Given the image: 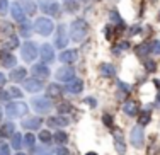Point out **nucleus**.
Here are the masks:
<instances>
[{"mask_svg":"<svg viewBox=\"0 0 160 155\" xmlns=\"http://www.w3.org/2000/svg\"><path fill=\"white\" fill-rule=\"evenodd\" d=\"M2 116H3V112H2V109H0V119H2Z\"/></svg>","mask_w":160,"mask_h":155,"instance_id":"55","label":"nucleus"},{"mask_svg":"<svg viewBox=\"0 0 160 155\" xmlns=\"http://www.w3.org/2000/svg\"><path fill=\"white\" fill-rule=\"evenodd\" d=\"M68 140V135L65 133V131H56L55 135H53V142H56L58 145H65Z\"/></svg>","mask_w":160,"mask_h":155,"instance_id":"33","label":"nucleus"},{"mask_svg":"<svg viewBox=\"0 0 160 155\" xmlns=\"http://www.w3.org/2000/svg\"><path fill=\"white\" fill-rule=\"evenodd\" d=\"M152 53L153 55H160V41L155 39L153 43H152Z\"/></svg>","mask_w":160,"mask_h":155,"instance_id":"45","label":"nucleus"},{"mask_svg":"<svg viewBox=\"0 0 160 155\" xmlns=\"http://www.w3.org/2000/svg\"><path fill=\"white\" fill-rule=\"evenodd\" d=\"M128 48H129V43H128V41H121V43L118 44V48H114V55H118L119 51L128 50Z\"/></svg>","mask_w":160,"mask_h":155,"instance_id":"38","label":"nucleus"},{"mask_svg":"<svg viewBox=\"0 0 160 155\" xmlns=\"http://www.w3.org/2000/svg\"><path fill=\"white\" fill-rule=\"evenodd\" d=\"M56 78L60 82H70L75 78V70L72 67H62V68L56 70Z\"/></svg>","mask_w":160,"mask_h":155,"instance_id":"12","label":"nucleus"},{"mask_svg":"<svg viewBox=\"0 0 160 155\" xmlns=\"http://www.w3.org/2000/svg\"><path fill=\"white\" fill-rule=\"evenodd\" d=\"M16 155H26V153H22V152H17Z\"/></svg>","mask_w":160,"mask_h":155,"instance_id":"56","label":"nucleus"},{"mask_svg":"<svg viewBox=\"0 0 160 155\" xmlns=\"http://www.w3.org/2000/svg\"><path fill=\"white\" fill-rule=\"evenodd\" d=\"M26 75H28V70L26 68H22V67H17V68H14V70H10V80L12 82H22L26 78Z\"/></svg>","mask_w":160,"mask_h":155,"instance_id":"20","label":"nucleus"},{"mask_svg":"<svg viewBox=\"0 0 160 155\" xmlns=\"http://www.w3.org/2000/svg\"><path fill=\"white\" fill-rule=\"evenodd\" d=\"M109 19H111V22H116V24H121V22H123V19H121V16L116 10H111V12H109Z\"/></svg>","mask_w":160,"mask_h":155,"instance_id":"36","label":"nucleus"},{"mask_svg":"<svg viewBox=\"0 0 160 155\" xmlns=\"http://www.w3.org/2000/svg\"><path fill=\"white\" fill-rule=\"evenodd\" d=\"M0 63H2L5 68H12V67L17 65V58L10 51H2L0 53Z\"/></svg>","mask_w":160,"mask_h":155,"instance_id":"14","label":"nucleus"},{"mask_svg":"<svg viewBox=\"0 0 160 155\" xmlns=\"http://www.w3.org/2000/svg\"><path fill=\"white\" fill-rule=\"evenodd\" d=\"M85 155H97L96 152H89V153H85Z\"/></svg>","mask_w":160,"mask_h":155,"instance_id":"54","label":"nucleus"},{"mask_svg":"<svg viewBox=\"0 0 160 155\" xmlns=\"http://www.w3.org/2000/svg\"><path fill=\"white\" fill-rule=\"evenodd\" d=\"M58 111H60V114H67V112L73 111V106H72L70 102H62L58 106Z\"/></svg>","mask_w":160,"mask_h":155,"instance_id":"35","label":"nucleus"},{"mask_svg":"<svg viewBox=\"0 0 160 155\" xmlns=\"http://www.w3.org/2000/svg\"><path fill=\"white\" fill-rule=\"evenodd\" d=\"M7 10H9V0H0V14H7Z\"/></svg>","mask_w":160,"mask_h":155,"instance_id":"42","label":"nucleus"},{"mask_svg":"<svg viewBox=\"0 0 160 155\" xmlns=\"http://www.w3.org/2000/svg\"><path fill=\"white\" fill-rule=\"evenodd\" d=\"M34 143H36V137L32 133H26V137L22 138V145L26 148H34Z\"/></svg>","mask_w":160,"mask_h":155,"instance_id":"31","label":"nucleus"},{"mask_svg":"<svg viewBox=\"0 0 160 155\" xmlns=\"http://www.w3.org/2000/svg\"><path fill=\"white\" fill-rule=\"evenodd\" d=\"M7 46H9L10 50H14V48H17V46H19V39H17V36H12V34H10L9 41H7Z\"/></svg>","mask_w":160,"mask_h":155,"instance_id":"37","label":"nucleus"},{"mask_svg":"<svg viewBox=\"0 0 160 155\" xmlns=\"http://www.w3.org/2000/svg\"><path fill=\"white\" fill-rule=\"evenodd\" d=\"M22 87H24L28 92H32V94L41 92V90L44 89L43 82H41L39 78H36V77H32V78H24V80H22Z\"/></svg>","mask_w":160,"mask_h":155,"instance_id":"9","label":"nucleus"},{"mask_svg":"<svg viewBox=\"0 0 160 155\" xmlns=\"http://www.w3.org/2000/svg\"><path fill=\"white\" fill-rule=\"evenodd\" d=\"M16 133V124L12 123V121H7V123L2 124V128H0V135L2 137H12V135Z\"/></svg>","mask_w":160,"mask_h":155,"instance_id":"24","label":"nucleus"},{"mask_svg":"<svg viewBox=\"0 0 160 155\" xmlns=\"http://www.w3.org/2000/svg\"><path fill=\"white\" fill-rule=\"evenodd\" d=\"M114 147H116V152L119 155L126 153V145H124L123 133H121V131H114Z\"/></svg>","mask_w":160,"mask_h":155,"instance_id":"19","label":"nucleus"},{"mask_svg":"<svg viewBox=\"0 0 160 155\" xmlns=\"http://www.w3.org/2000/svg\"><path fill=\"white\" fill-rule=\"evenodd\" d=\"M102 123H104L106 126L112 128L114 126V124H112V116L111 114H104V116H102Z\"/></svg>","mask_w":160,"mask_h":155,"instance_id":"43","label":"nucleus"},{"mask_svg":"<svg viewBox=\"0 0 160 155\" xmlns=\"http://www.w3.org/2000/svg\"><path fill=\"white\" fill-rule=\"evenodd\" d=\"M135 53L140 56V58H145V56H148V53H152V43H142L138 44V46L135 48Z\"/></svg>","mask_w":160,"mask_h":155,"instance_id":"25","label":"nucleus"},{"mask_svg":"<svg viewBox=\"0 0 160 155\" xmlns=\"http://www.w3.org/2000/svg\"><path fill=\"white\" fill-rule=\"evenodd\" d=\"M10 14H12V19L17 22H22L26 17V12L24 9H22V3L19 2H12V5H10Z\"/></svg>","mask_w":160,"mask_h":155,"instance_id":"15","label":"nucleus"},{"mask_svg":"<svg viewBox=\"0 0 160 155\" xmlns=\"http://www.w3.org/2000/svg\"><path fill=\"white\" fill-rule=\"evenodd\" d=\"M32 155H51V152H49V148L46 145H41V147L32 148Z\"/></svg>","mask_w":160,"mask_h":155,"instance_id":"34","label":"nucleus"},{"mask_svg":"<svg viewBox=\"0 0 160 155\" xmlns=\"http://www.w3.org/2000/svg\"><path fill=\"white\" fill-rule=\"evenodd\" d=\"M60 62L62 63H73V62H77V58H78V51L77 50H63L62 53H60Z\"/></svg>","mask_w":160,"mask_h":155,"instance_id":"17","label":"nucleus"},{"mask_svg":"<svg viewBox=\"0 0 160 155\" xmlns=\"http://www.w3.org/2000/svg\"><path fill=\"white\" fill-rule=\"evenodd\" d=\"M9 94H10V97H16V99H21V97H22V92L17 89V87H10Z\"/></svg>","mask_w":160,"mask_h":155,"instance_id":"40","label":"nucleus"},{"mask_svg":"<svg viewBox=\"0 0 160 155\" xmlns=\"http://www.w3.org/2000/svg\"><path fill=\"white\" fill-rule=\"evenodd\" d=\"M152 119V111L150 109H143L142 112L138 114V124L140 126H145V124H148Z\"/></svg>","mask_w":160,"mask_h":155,"instance_id":"27","label":"nucleus"},{"mask_svg":"<svg viewBox=\"0 0 160 155\" xmlns=\"http://www.w3.org/2000/svg\"><path fill=\"white\" fill-rule=\"evenodd\" d=\"M82 2H85V3H90V2H94V0H82Z\"/></svg>","mask_w":160,"mask_h":155,"instance_id":"53","label":"nucleus"},{"mask_svg":"<svg viewBox=\"0 0 160 155\" xmlns=\"http://www.w3.org/2000/svg\"><path fill=\"white\" fill-rule=\"evenodd\" d=\"M140 32V26H133V28H129V34H138Z\"/></svg>","mask_w":160,"mask_h":155,"instance_id":"50","label":"nucleus"},{"mask_svg":"<svg viewBox=\"0 0 160 155\" xmlns=\"http://www.w3.org/2000/svg\"><path fill=\"white\" fill-rule=\"evenodd\" d=\"M112 26H106V29H104V36L106 38H108V39H111V38H112Z\"/></svg>","mask_w":160,"mask_h":155,"instance_id":"48","label":"nucleus"},{"mask_svg":"<svg viewBox=\"0 0 160 155\" xmlns=\"http://www.w3.org/2000/svg\"><path fill=\"white\" fill-rule=\"evenodd\" d=\"M118 89H119L121 90V92H123L124 94V96H126V94H129V90H131V87H129V85H126V82H118Z\"/></svg>","mask_w":160,"mask_h":155,"instance_id":"39","label":"nucleus"},{"mask_svg":"<svg viewBox=\"0 0 160 155\" xmlns=\"http://www.w3.org/2000/svg\"><path fill=\"white\" fill-rule=\"evenodd\" d=\"M68 44V34H67V26L60 24L56 28V34H55V46L60 50H65Z\"/></svg>","mask_w":160,"mask_h":155,"instance_id":"8","label":"nucleus"},{"mask_svg":"<svg viewBox=\"0 0 160 155\" xmlns=\"http://www.w3.org/2000/svg\"><path fill=\"white\" fill-rule=\"evenodd\" d=\"M63 7L67 12H75L80 7V0H63Z\"/></svg>","mask_w":160,"mask_h":155,"instance_id":"28","label":"nucleus"},{"mask_svg":"<svg viewBox=\"0 0 160 155\" xmlns=\"http://www.w3.org/2000/svg\"><path fill=\"white\" fill-rule=\"evenodd\" d=\"M123 112L126 116H136L138 114V104H136L135 101H126V102L123 104Z\"/></svg>","mask_w":160,"mask_h":155,"instance_id":"21","label":"nucleus"},{"mask_svg":"<svg viewBox=\"0 0 160 155\" xmlns=\"http://www.w3.org/2000/svg\"><path fill=\"white\" fill-rule=\"evenodd\" d=\"M101 75L102 77H108L111 78L116 75V68H114V65H111V63H102L101 65Z\"/></svg>","mask_w":160,"mask_h":155,"instance_id":"26","label":"nucleus"},{"mask_svg":"<svg viewBox=\"0 0 160 155\" xmlns=\"http://www.w3.org/2000/svg\"><path fill=\"white\" fill-rule=\"evenodd\" d=\"M129 142L135 148H142L145 145V133H143V126H133L129 131Z\"/></svg>","mask_w":160,"mask_h":155,"instance_id":"6","label":"nucleus"},{"mask_svg":"<svg viewBox=\"0 0 160 155\" xmlns=\"http://www.w3.org/2000/svg\"><path fill=\"white\" fill-rule=\"evenodd\" d=\"M5 82H7V78H5V75L2 73V72H0V89H2L3 85H5Z\"/></svg>","mask_w":160,"mask_h":155,"instance_id":"51","label":"nucleus"},{"mask_svg":"<svg viewBox=\"0 0 160 155\" xmlns=\"http://www.w3.org/2000/svg\"><path fill=\"white\" fill-rule=\"evenodd\" d=\"M22 135L21 133H14L12 137H10V145H12L14 150H21L22 148Z\"/></svg>","mask_w":160,"mask_h":155,"instance_id":"29","label":"nucleus"},{"mask_svg":"<svg viewBox=\"0 0 160 155\" xmlns=\"http://www.w3.org/2000/svg\"><path fill=\"white\" fill-rule=\"evenodd\" d=\"M38 138H39V142L43 143V145H49V143L53 142V135L49 133L48 130H43V131H39V137H38Z\"/></svg>","mask_w":160,"mask_h":155,"instance_id":"30","label":"nucleus"},{"mask_svg":"<svg viewBox=\"0 0 160 155\" xmlns=\"http://www.w3.org/2000/svg\"><path fill=\"white\" fill-rule=\"evenodd\" d=\"M29 111V106L22 101H12V102H7L5 108V114L10 119H17V118H24Z\"/></svg>","mask_w":160,"mask_h":155,"instance_id":"1","label":"nucleus"},{"mask_svg":"<svg viewBox=\"0 0 160 155\" xmlns=\"http://www.w3.org/2000/svg\"><path fill=\"white\" fill-rule=\"evenodd\" d=\"M0 155H10V147L3 142H0Z\"/></svg>","mask_w":160,"mask_h":155,"instance_id":"41","label":"nucleus"},{"mask_svg":"<svg viewBox=\"0 0 160 155\" xmlns=\"http://www.w3.org/2000/svg\"><path fill=\"white\" fill-rule=\"evenodd\" d=\"M22 9H24L26 16H32V14L36 12V3L31 2V0H26V2L22 3Z\"/></svg>","mask_w":160,"mask_h":155,"instance_id":"32","label":"nucleus"},{"mask_svg":"<svg viewBox=\"0 0 160 155\" xmlns=\"http://www.w3.org/2000/svg\"><path fill=\"white\" fill-rule=\"evenodd\" d=\"M32 29H34V26L29 21H22L21 26H19V34H21L22 38H31Z\"/></svg>","mask_w":160,"mask_h":155,"instance_id":"22","label":"nucleus"},{"mask_svg":"<svg viewBox=\"0 0 160 155\" xmlns=\"http://www.w3.org/2000/svg\"><path fill=\"white\" fill-rule=\"evenodd\" d=\"M145 68H147L148 72H155V68H157V65H155L153 60H147L145 62Z\"/></svg>","mask_w":160,"mask_h":155,"instance_id":"46","label":"nucleus"},{"mask_svg":"<svg viewBox=\"0 0 160 155\" xmlns=\"http://www.w3.org/2000/svg\"><path fill=\"white\" fill-rule=\"evenodd\" d=\"M53 29H55L53 21L48 17H38L36 21H34V31L41 36H49L53 32Z\"/></svg>","mask_w":160,"mask_h":155,"instance_id":"4","label":"nucleus"},{"mask_svg":"<svg viewBox=\"0 0 160 155\" xmlns=\"http://www.w3.org/2000/svg\"><path fill=\"white\" fill-rule=\"evenodd\" d=\"M65 90H67V92H70V94H80L83 90V82L80 80V78H73V80L67 82Z\"/></svg>","mask_w":160,"mask_h":155,"instance_id":"18","label":"nucleus"},{"mask_svg":"<svg viewBox=\"0 0 160 155\" xmlns=\"http://www.w3.org/2000/svg\"><path fill=\"white\" fill-rule=\"evenodd\" d=\"M39 9L48 16L56 17L60 14V3L56 0H39Z\"/></svg>","mask_w":160,"mask_h":155,"instance_id":"7","label":"nucleus"},{"mask_svg":"<svg viewBox=\"0 0 160 155\" xmlns=\"http://www.w3.org/2000/svg\"><path fill=\"white\" fill-rule=\"evenodd\" d=\"M87 32H89V26L83 19H75L70 26V38L75 41V43H80V41L85 39Z\"/></svg>","mask_w":160,"mask_h":155,"instance_id":"2","label":"nucleus"},{"mask_svg":"<svg viewBox=\"0 0 160 155\" xmlns=\"http://www.w3.org/2000/svg\"><path fill=\"white\" fill-rule=\"evenodd\" d=\"M22 128L24 130H39V126L43 124V119H41V116H26L24 119H22Z\"/></svg>","mask_w":160,"mask_h":155,"instance_id":"11","label":"nucleus"},{"mask_svg":"<svg viewBox=\"0 0 160 155\" xmlns=\"http://www.w3.org/2000/svg\"><path fill=\"white\" fill-rule=\"evenodd\" d=\"M70 123V119L67 118L65 114H58V116H51L48 119V126L49 128H63Z\"/></svg>","mask_w":160,"mask_h":155,"instance_id":"16","label":"nucleus"},{"mask_svg":"<svg viewBox=\"0 0 160 155\" xmlns=\"http://www.w3.org/2000/svg\"><path fill=\"white\" fill-rule=\"evenodd\" d=\"M31 106L32 109L38 112V114H48V112H51L53 109V102L51 99H49L48 96H38V97H32L31 101Z\"/></svg>","mask_w":160,"mask_h":155,"instance_id":"3","label":"nucleus"},{"mask_svg":"<svg viewBox=\"0 0 160 155\" xmlns=\"http://www.w3.org/2000/svg\"><path fill=\"white\" fill-rule=\"evenodd\" d=\"M39 58L43 63H51L53 60H55V50H53V46L49 43H44L41 44L39 48Z\"/></svg>","mask_w":160,"mask_h":155,"instance_id":"10","label":"nucleus"},{"mask_svg":"<svg viewBox=\"0 0 160 155\" xmlns=\"http://www.w3.org/2000/svg\"><path fill=\"white\" fill-rule=\"evenodd\" d=\"M65 92V89H62V87H60L58 84H51L46 89V96L49 97V99H56V97H62V94Z\"/></svg>","mask_w":160,"mask_h":155,"instance_id":"23","label":"nucleus"},{"mask_svg":"<svg viewBox=\"0 0 160 155\" xmlns=\"http://www.w3.org/2000/svg\"><path fill=\"white\" fill-rule=\"evenodd\" d=\"M9 99H10L9 90H0V102H9Z\"/></svg>","mask_w":160,"mask_h":155,"instance_id":"44","label":"nucleus"},{"mask_svg":"<svg viewBox=\"0 0 160 155\" xmlns=\"http://www.w3.org/2000/svg\"><path fill=\"white\" fill-rule=\"evenodd\" d=\"M155 108L160 109V92L157 94V99H155Z\"/></svg>","mask_w":160,"mask_h":155,"instance_id":"52","label":"nucleus"},{"mask_svg":"<svg viewBox=\"0 0 160 155\" xmlns=\"http://www.w3.org/2000/svg\"><path fill=\"white\" fill-rule=\"evenodd\" d=\"M21 56H22V60H24L26 63H32L34 60H36V56H38L36 43H32V41H26V43L21 46Z\"/></svg>","mask_w":160,"mask_h":155,"instance_id":"5","label":"nucleus"},{"mask_svg":"<svg viewBox=\"0 0 160 155\" xmlns=\"http://www.w3.org/2000/svg\"><path fill=\"white\" fill-rule=\"evenodd\" d=\"M32 75L36 78H39V80H43V78H48L49 77V68L46 63H36V65H32Z\"/></svg>","mask_w":160,"mask_h":155,"instance_id":"13","label":"nucleus"},{"mask_svg":"<svg viewBox=\"0 0 160 155\" xmlns=\"http://www.w3.org/2000/svg\"><path fill=\"white\" fill-rule=\"evenodd\" d=\"M85 102L89 104L90 108H96V106H97V101L94 99V97H85Z\"/></svg>","mask_w":160,"mask_h":155,"instance_id":"49","label":"nucleus"},{"mask_svg":"<svg viewBox=\"0 0 160 155\" xmlns=\"http://www.w3.org/2000/svg\"><path fill=\"white\" fill-rule=\"evenodd\" d=\"M55 153H56V155H70V152H68V148H67V147H63V145H60L58 148L55 150Z\"/></svg>","mask_w":160,"mask_h":155,"instance_id":"47","label":"nucleus"}]
</instances>
